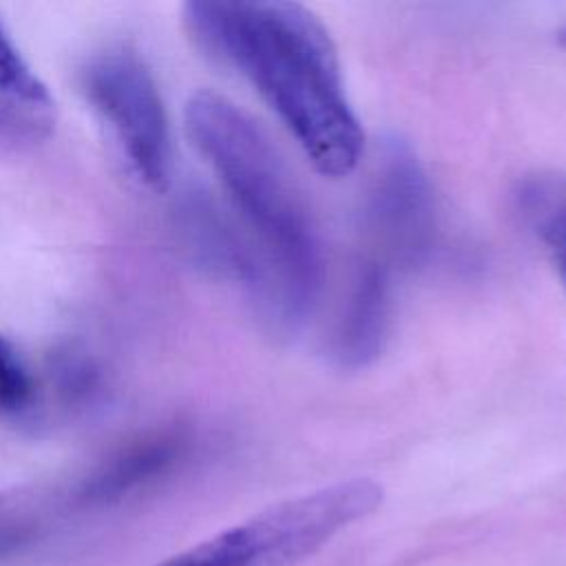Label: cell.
<instances>
[{
	"label": "cell",
	"instance_id": "30bf717a",
	"mask_svg": "<svg viewBox=\"0 0 566 566\" xmlns=\"http://www.w3.org/2000/svg\"><path fill=\"white\" fill-rule=\"evenodd\" d=\"M531 214L537 219L539 232L548 243L557 274L566 290V192L557 190V199L551 188H533L528 192Z\"/></svg>",
	"mask_w": 566,
	"mask_h": 566
},
{
	"label": "cell",
	"instance_id": "3957f363",
	"mask_svg": "<svg viewBox=\"0 0 566 566\" xmlns=\"http://www.w3.org/2000/svg\"><path fill=\"white\" fill-rule=\"evenodd\" d=\"M82 88L117 135L135 175L153 190H166L172 148L166 108L146 62L126 46L93 55L82 69Z\"/></svg>",
	"mask_w": 566,
	"mask_h": 566
},
{
	"label": "cell",
	"instance_id": "4fadbf2b",
	"mask_svg": "<svg viewBox=\"0 0 566 566\" xmlns=\"http://www.w3.org/2000/svg\"><path fill=\"white\" fill-rule=\"evenodd\" d=\"M557 40H559V44H562V46H566V24L559 29V33H557Z\"/></svg>",
	"mask_w": 566,
	"mask_h": 566
},
{
	"label": "cell",
	"instance_id": "277c9868",
	"mask_svg": "<svg viewBox=\"0 0 566 566\" xmlns=\"http://www.w3.org/2000/svg\"><path fill=\"white\" fill-rule=\"evenodd\" d=\"M380 500V484L356 478L270 506L245 522L256 566H287L312 555L343 526L369 515Z\"/></svg>",
	"mask_w": 566,
	"mask_h": 566
},
{
	"label": "cell",
	"instance_id": "8992f818",
	"mask_svg": "<svg viewBox=\"0 0 566 566\" xmlns=\"http://www.w3.org/2000/svg\"><path fill=\"white\" fill-rule=\"evenodd\" d=\"M391 268L378 259L367 261L329 343V356L338 367L360 369L380 356L391 325Z\"/></svg>",
	"mask_w": 566,
	"mask_h": 566
},
{
	"label": "cell",
	"instance_id": "5b68a950",
	"mask_svg": "<svg viewBox=\"0 0 566 566\" xmlns=\"http://www.w3.org/2000/svg\"><path fill=\"white\" fill-rule=\"evenodd\" d=\"M369 226L391 259H422L436 234V208L427 172L409 142L391 137L380 155L367 206Z\"/></svg>",
	"mask_w": 566,
	"mask_h": 566
},
{
	"label": "cell",
	"instance_id": "9c48e42d",
	"mask_svg": "<svg viewBox=\"0 0 566 566\" xmlns=\"http://www.w3.org/2000/svg\"><path fill=\"white\" fill-rule=\"evenodd\" d=\"M155 566H256V553L245 524H239Z\"/></svg>",
	"mask_w": 566,
	"mask_h": 566
},
{
	"label": "cell",
	"instance_id": "7a4b0ae2",
	"mask_svg": "<svg viewBox=\"0 0 566 566\" xmlns=\"http://www.w3.org/2000/svg\"><path fill=\"white\" fill-rule=\"evenodd\" d=\"M186 130L230 195L259 254L252 296L279 336L298 332L312 314L323 261L310 210L272 139L228 97L199 91L186 104Z\"/></svg>",
	"mask_w": 566,
	"mask_h": 566
},
{
	"label": "cell",
	"instance_id": "52a82bcc",
	"mask_svg": "<svg viewBox=\"0 0 566 566\" xmlns=\"http://www.w3.org/2000/svg\"><path fill=\"white\" fill-rule=\"evenodd\" d=\"M55 126V104L0 22V142L33 146Z\"/></svg>",
	"mask_w": 566,
	"mask_h": 566
},
{
	"label": "cell",
	"instance_id": "8fae6325",
	"mask_svg": "<svg viewBox=\"0 0 566 566\" xmlns=\"http://www.w3.org/2000/svg\"><path fill=\"white\" fill-rule=\"evenodd\" d=\"M33 378L15 352V347L0 336V416L13 418L22 413L33 400Z\"/></svg>",
	"mask_w": 566,
	"mask_h": 566
},
{
	"label": "cell",
	"instance_id": "7c38bea8",
	"mask_svg": "<svg viewBox=\"0 0 566 566\" xmlns=\"http://www.w3.org/2000/svg\"><path fill=\"white\" fill-rule=\"evenodd\" d=\"M27 537H29L27 526L0 522V557H4L11 551H15V546H20Z\"/></svg>",
	"mask_w": 566,
	"mask_h": 566
},
{
	"label": "cell",
	"instance_id": "ba28073f",
	"mask_svg": "<svg viewBox=\"0 0 566 566\" xmlns=\"http://www.w3.org/2000/svg\"><path fill=\"white\" fill-rule=\"evenodd\" d=\"M181 431H157L108 458L80 489L84 504H113L153 484L184 455Z\"/></svg>",
	"mask_w": 566,
	"mask_h": 566
},
{
	"label": "cell",
	"instance_id": "6da1fadb",
	"mask_svg": "<svg viewBox=\"0 0 566 566\" xmlns=\"http://www.w3.org/2000/svg\"><path fill=\"white\" fill-rule=\"evenodd\" d=\"M184 24L212 60L239 71L279 115L314 168L349 175L363 130L345 93L336 44L296 2H188Z\"/></svg>",
	"mask_w": 566,
	"mask_h": 566
}]
</instances>
